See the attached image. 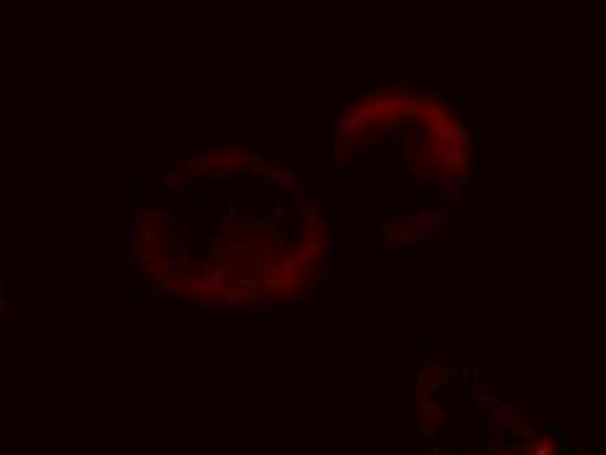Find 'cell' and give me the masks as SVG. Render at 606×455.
Listing matches in <instances>:
<instances>
[{
  "instance_id": "6da1fadb",
  "label": "cell",
  "mask_w": 606,
  "mask_h": 455,
  "mask_svg": "<svg viewBox=\"0 0 606 455\" xmlns=\"http://www.w3.org/2000/svg\"><path fill=\"white\" fill-rule=\"evenodd\" d=\"M416 401L429 455H559L552 437L470 372H426Z\"/></svg>"
}]
</instances>
